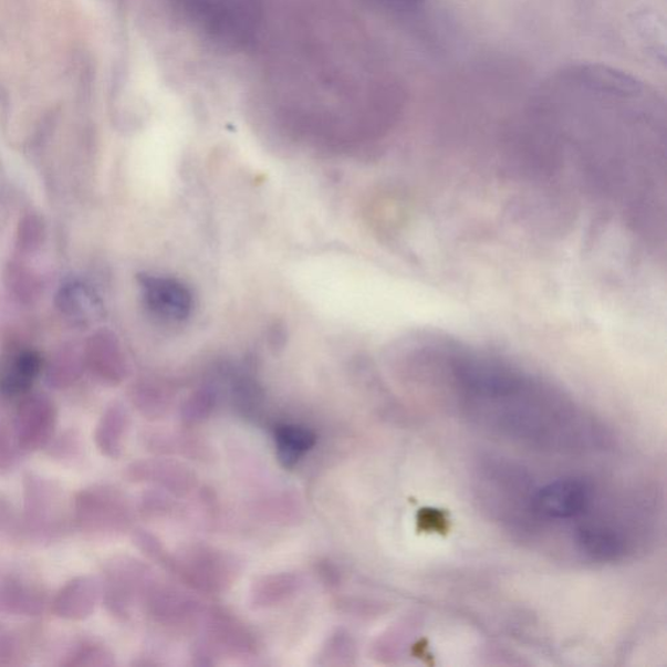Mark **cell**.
<instances>
[{
    "mask_svg": "<svg viewBox=\"0 0 667 667\" xmlns=\"http://www.w3.org/2000/svg\"><path fill=\"white\" fill-rule=\"evenodd\" d=\"M592 492L588 483L577 479H562L548 483L533 498V509L549 519H570L588 509Z\"/></svg>",
    "mask_w": 667,
    "mask_h": 667,
    "instance_id": "3",
    "label": "cell"
},
{
    "mask_svg": "<svg viewBox=\"0 0 667 667\" xmlns=\"http://www.w3.org/2000/svg\"><path fill=\"white\" fill-rule=\"evenodd\" d=\"M58 493L46 480L32 476L25 481V515L31 530L42 532L58 517Z\"/></svg>",
    "mask_w": 667,
    "mask_h": 667,
    "instance_id": "7",
    "label": "cell"
},
{
    "mask_svg": "<svg viewBox=\"0 0 667 667\" xmlns=\"http://www.w3.org/2000/svg\"><path fill=\"white\" fill-rule=\"evenodd\" d=\"M3 282L11 295L25 305L34 304L42 295L41 275L24 261L17 259L7 263Z\"/></svg>",
    "mask_w": 667,
    "mask_h": 667,
    "instance_id": "11",
    "label": "cell"
},
{
    "mask_svg": "<svg viewBox=\"0 0 667 667\" xmlns=\"http://www.w3.org/2000/svg\"><path fill=\"white\" fill-rule=\"evenodd\" d=\"M576 540L582 552L597 561L617 560L625 549L619 534L604 527L583 528Z\"/></svg>",
    "mask_w": 667,
    "mask_h": 667,
    "instance_id": "14",
    "label": "cell"
},
{
    "mask_svg": "<svg viewBox=\"0 0 667 667\" xmlns=\"http://www.w3.org/2000/svg\"><path fill=\"white\" fill-rule=\"evenodd\" d=\"M101 584L93 576L72 579L56 593L53 612L65 621H84L95 612L101 598Z\"/></svg>",
    "mask_w": 667,
    "mask_h": 667,
    "instance_id": "6",
    "label": "cell"
},
{
    "mask_svg": "<svg viewBox=\"0 0 667 667\" xmlns=\"http://www.w3.org/2000/svg\"><path fill=\"white\" fill-rule=\"evenodd\" d=\"M127 423L126 410L119 405L108 407L102 415L95 427L94 441L105 457L117 458L121 456Z\"/></svg>",
    "mask_w": 667,
    "mask_h": 667,
    "instance_id": "12",
    "label": "cell"
},
{
    "mask_svg": "<svg viewBox=\"0 0 667 667\" xmlns=\"http://www.w3.org/2000/svg\"><path fill=\"white\" fill-rule=\"evenodd\" d=\"M42 366L39 352L27 350L14 355L0 375V392L10 398L23 397L41 375Z\"/></svg>",
    "mask_w": 667,
    "mask_h": 667,
    "instance_id": "8",
    "label": "cell"
},
{
    "mask_svg": "<svg viewBox=\"0 0 667 667\" xmlns=\"http://www.w3.org/2000/svg\"><path fill=\"white\" fill-rule=\"evenodd\" d=\"M113 665V656L97 644H83L69 657L64 666L102 667Z\"/></svg>",
    "mask_w": 667,
    "mask_h": 667,
    "instance_id": "17",
    "label": "cell"
},
{
    "mask_svg": "<svg viewBox=\"0 0 667 667\" xmlns=\"http://www.w3.org/2000/svg\"><path fill=\"white\" fill-rule=\"evenodd\" d=\"M18 449L20 450V447L13 428L10 429L6 424L0 425V472L10 471L18 458Z\"/></svg>",
    "mask_w": 667,
    "mask_h": 667,
    "instance_id": "18",
    "label": "cell"
},
{
    "mask_svg": "<svg viewBox=\"0 0 667 667\" xmlns=\"http://www.w3.org/2000/svg\"><path fill=\"white\" fill-rule=\"evenodd\" d=\"M84 368V351L80 352L75 346H64L55 352L48 364V383L59 390L71 387L82 377Z\"/></svg>",
    "mask_w": 667,
    "mask_h": 667,
    "instance_id": "13",
    "label": "cell"
},
{
    "mask_svg": "<svg viewBox=\"0 0 667 667\" xmlns=\"http://www.w3.org/2000/svg\"><path fill=\"white\" fill-rule=\"evenodd\" d=\"M46 239V225L35 211H29L20 219L17 231V251L20 256L39 252Z\"/></svg>",
    "mask_w": 667,
    "mask_h": 667,
    "instance_id": "15",
    "label": "cell"
},
{
    "mask_svg": "<svg viewBox=\"0 0 667 667\" xmlns=\"http://www.w3.org/2000/svg\"><path fill=\"white\" fill-rule=\"evenodd\" d=\"M58 410L54 402L43 394L25 395L18 408L13 434L21 451L46 447L54 436Z\"/></svg>",
    "mask_w": 667,
    "mask_h": 667,
    "instance_id": "2",
    "label": "cell"
},
{
    "mask_svg": "<svg viewBox=\"0 0 667 667\" xmlns=\"http://www.w3.org/2000/svg\"><path fill=\"white\" fill-rule=\"evenodd\" d=\"M313 442L314 437L310 431L296 427L284 428L278 434V449H280L281 460L284 461L285 466L295 463L298 458L310 449Z\"/></svg>",
    "mask_w": 667,
    "mask_h": 667,
    "instance_id": "16",
    "label": "cell"
},
{
    "mask_svg": "<svg viewBox=\"0 0 667 667\" xmlns=\"http://www.w3.org/2000/svg\"><path fill=\"white\" fill-rule=\"evenodd\" d=\"M376 2L395 12H415L420 9L425 0H376Z\"/></svg>",
    "mask_w": 667,
    "mask_h": 667,
    "instance_id": "19",
    "label": "cell"
},
{
    "mask_svg": "<svg viewBox=\"0 0 667 667\" xmlns=\"http://www.w3.org/2000/svg\"><path fill=\"white\" fill-rule=\"evenodd\" d=\"M73 518L83 532H115L127 523V508L115 489L93 487L76 494Z\"/></svg>",
    "mask_w": 667,
    "mask_h": 667,
    "instance_id": "1",
    "label": "cell"
},
{
    "mask_svg": "<svg viewBox=\"0 0 667 667\" xmlns=\"http://www.w3.org/2000/svg\"><path fill=\"white\" fill-rule=\"evenodd\" d=\"M55 305L63 316L77 322L92 320L101 303L93 290L82 282H69L59 289Z\"/></svg>",
    "mask_w": 667,
    "mask_h": 667,
    "instance_id": "10",
    "label": "cell"
},
{
    "mask_svg": "<svg viewBox=\"0 0 667 667\" xmlns=\"http://www.w3.org/2000/svg\"><path fill=\"white\" fill-rule=\"evenodd\" d=\"M144 298L149 310L159 319L185 320L192 308V298L185 285L167 278H140Z\"/></svg>",
    "mask_w": 667,
    "mask_h": 667,
    "instance_id": "5",
    "label": "cell"
},
{
    "mask_svg": "<svg viewBox=\"0 0 667 667\" xmlns=\"http://www.w3.org/2000/svg\"><path fill=\"white\" fill-rule=\"evenodd\" d=\"M45 595L23 579H6L0 583V609L18 615H37L43 611Z\"/></svg>",
    "mask_w": 667,
    "mask_h": 667,
    "instance_id": "9",
    "label": "cell"
},
{
    "mask_svg": "<svg viewBox=\"0 0 667 667\" xmlns=\"http://www.w3.org/2000/svg\"><path fill=\"white\" fill-rule=\"evenodd\" d=\"M85 368L107 385L121 384L127 375V363L121 343L110 330L101 329L84 346Z\"/></svg>",
    "mask_w": 667,
    "mask_h": 667,
    "instance_id": "4",
    "label": "cell"
}]
</instances>
